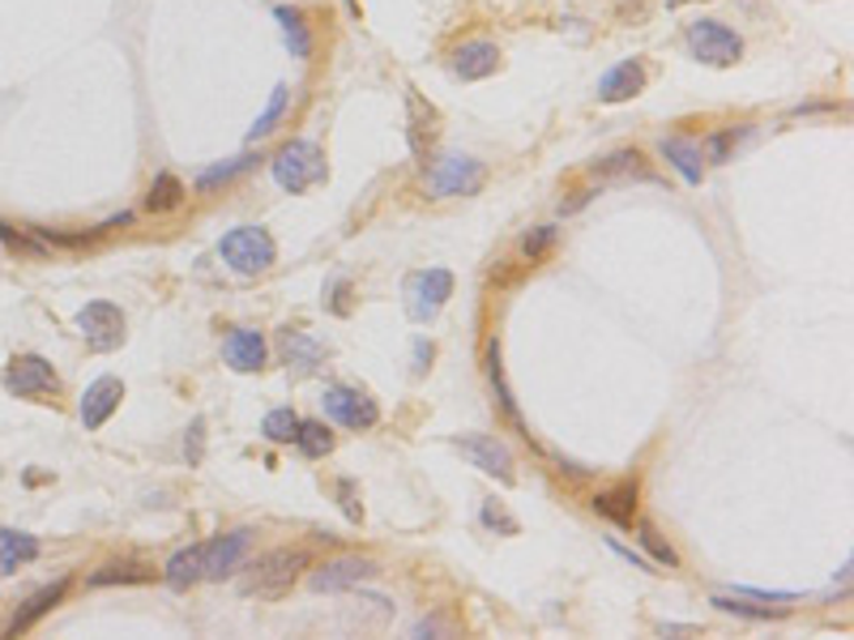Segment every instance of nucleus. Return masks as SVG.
Here are the masks:
<instances>
[{
  "label": "nucleus",
  "mask_w": 854,
  "mask_h": 640,
  "mask_svg": "<svg viewBox=\"0 0 854 640\" xmlns=\"http://www.w3.org/2000/svg\"><path fill=\"white\" fill-rule=\"evenodd\" d=\"M257 167V154H240V159H227V163H219V167H210V171H201L197 175V193H214V189H222V184H231V180H240L244 171Z\"/></svg>",
  "instance_id": "nucleus-26"
},
{
  "label": "nucleus",
  "mask_w": 854,
  "mask_h": 640,
  "mask_svg": "<svg viewBox=\"0 0 854 640\" xmlns=\"http://www.w3.org/2000/svg\"><path fill=\"white\" fill-rule=\"evenodd\" d=\"M222 355L235 372H257V367H265V337L257 329H235L222 342Z\"/></svg>",
  "instance_id": "nucleus-18"
},
{
  "label": "nucleus",
  "mask_w": 854,
  "mask_h": 640,
  "mask_svg": "<svg viewBox=\"0 0 854 640\" xmlns=\"http://www.w3.org/2000/svg\"><path fill=\"white\" fill-rule=\"evenodd\" d=\"M714 607L717 611L744 614V619H777V614H782V611H773V607H752V602H740L735 593H714Z\"/></svg>",
  "instance_id": "nucleus-32"
},
{
  "label": "nucleus",
  "mask_w": 854,
  "mask_h": 640,
  "mask_svg": "<svg viewBox=\"0 0 854 640\" xmlns=\"http://www.w3.org/2000/svg\"><path fill=\"white\" fill-rule=\"evenodd\" d=\"M287 94H291L287 85H274V94H270V103H265V112L257 115V124H252V129H249V141H261V138H270V133H274V129H278V120L287 115Z\"/></svg>",
  "instance_id": "nucleus-29"
},
{
  "label": "nucleus",
  "mask_w": 854,
  "mask_h": 640,
  "mask_svg": "<svg viewBox=\"0 0 854 640\" xmlns=\"http://www.w3.org/2000/svg\"><path fill=\"white\" fill-rule=\"evenodd\" d=\"M458 448L470 457V466H479L483 474H492L500 487H513V482H518V474H513V453H509L504 440H496V436H462Z\"/></svg>",
  "instance_id": "nucleus-11"
},
{
  "label": "nucleus",
  "mask_w": 854,
  "mask_h": 640,
  "mask_svg": "<svg viewBox=\"0 0 854 640\" xmlns=\"http://www.w3.org/2000/svg\"><path fill=\"white\" fill-rule=\"evenodd\" d=\"M641 542H645V547H650V556L659 559V563H666V568H675V563H680V556H675V551H671V547H666V542H662L650 526H641Z\"/></svg>",
  "instance_id": "nucleus-35"
},
{
  "label": "nucleus",
  "mask_w": 854,
  "mask_h": 640,
  "mask_svg": "<svg viewBox=\"0 0 854 640\" xmlns=\"http://www.w3.org/2000/svg\"><path fill=\"white\" fill-rule=\"evenodd\" d=\"M432 355H436V346L419 337V342H414V376H423V372L432 367Z\"/></svg>",
  "instance_id": "nucleus-38"
},
{
  "label": "nucleus",
  "mask_w": 854,
  "mask_h": 640,
  "mask_svg": "<svg viewBox=\"0 0 854 640\" xmlns=\"http://www.w3.org/2000/svg\"><path fill=\"white\" fill-rule=\"evenodd\" d=\"M261 431H265V440H274V445H291V440H295V431H300V415H295L291 406H278V410L265 415Z\"/></svg>",
  "instance_id": "nucleus-28"
},
{
  "label": "nucleus",
  "mask_w": 854,
  "mask_h": 640,
  "mask_svg": "<svg viewBox=\"0 0 854 640\" xmlns=\"http://www.w3.org/2000/svg\"><path fill=\"white\" fill-rule=\"evenodd\" d=\"M184 196H189V189H184L171 171H163V175H154V184H150V193H145V210H150V214H171V210L184 205Z\"/></svg>",
  "instance_id": "nucleus-24"
},
{
  "label": "nucleus",
  "mask_w": 854,
  "mask_h": 640,
  "mask_svg": "<svg viewBox=\"0 0 854 640\" xmlns=\"http://www.w3.org/2000/svg\"><path fill=\"white\" fill-rule=\"evenodd\" d=\"M64 593H69V577H60V581L43 585V589H34L27 602L18 607V614L9 619V637H22V632H30V628H34L43 614L52 611L60 598H64Z\"/></svg>",
  "instance_id": "nucleus-15"
},
{
  "label": "nucleus",
  "mask_w": 854,
  "mask_h": 640,
  "mask_svg": "<svg viewBox=\"0 0 854 640\" xmlns=\"http://www.w3.org/2000/svg\"><path fill=\"white\" fill-rule=\"evenodd\" d=\"M662 159L684 175V184H701L705 180V163H701V145H692L684 138H666L662 141Z\"/></svg>",
  "instance_id": "nucleus-21"
},
{
  "label": "nucleus",
  "mask_w": 854,
  "mask_h": 640,
  "mask_svg": "<svg viewBox=\"0 0 854 640\" xmlns=\"http://www.w3.org/2000/svg\"><path fill=\"white\" fill-rule=\"evenodd\" d=\"M201 563H205V542H193V547L175 551V556L167 559V568H163L167 585H171V589H189V585L205 581Z\"/></svg>",
  "instance_id": "nucleus-20"
},
{
  "label": "nucleus",
  "mask_w": 854,
  "mask_h": 640,
  "mask_svg": "<svg viewBox=\"0 0 854 640\" xmlns=\"http://www.w3.org/2000/svg\"><path fill=\"white\" fill-rule=\"evenodd\" d=\"M645 90V64L641 60H624L615 69H606L603 82H599V99L603 103H629Z\"/></svg>",
  "instance_id": "nucleus-16"
},
{
  "label": "nucleus",
  "mask_w": 854,
  "mask_h": 640,
  "mask_svg": "<svg viewBox=\"0 0 854 640\" xmlns=\"http://www.w3.org/2000/svg\"><path fill=\"white\" fill-rule=\"evenodd\" d=\"M689 48L701 64L726 69V64H735V60H740V52H744V39H740L731 27L714 22V18H701V22H692L689 27Z\"/></svg>",
  "instance_id": "nucleus-7"
},
{
  "label": "nucleus",
  "mask_w": 854,
  "mask_h": 640,
  "mask_svg": "<svg viewBox=\"0 0 854 640\" xmlns=\"http://www.w3.org/2000/svg\"><path fill=\"white\" fill-rule=\"evenodd\" d=\"M483 526H492V529L500 526L504 534H518V521H513V517H509V512H504V508H500L496 500L483 504Z\"/></svg>",
  "instance_id": "nucleus-36"
},
{
  "label": "nucleus",
  "mask_w": 854,
  "mask_h": 640,
  "mask_svg": "<svg viewBox=\"0 0 854 640\" xmlns=\"http://www.w3.org/2000/svg\"><path fill=\"white\" fill-rule=\"evenodd\" d=\"M449 69H453V78H462V82H483V78H492L500 69V48L492 39H466V43L449 57Z\"/></svg>",
  "instance_id": "nucleus-13"
},
{
  "label": "nucleus",
  "mask_w": 854,
  "mask_h": 640,
  "mask_svg": "<svg viewBox=\"0 0 854 640\" xmlns=\"http://www.w3.org/2000/svg\"><path fill=\"white\" fill-rule=\"evenodd\" d=\"M488 184V167L470 154H441L423 171V189L432 196H470Z\"/></svg>",
  "instance_id": "nucleus-4"
},
{
  "label": "nucleus",
  "mask_w": 854,
  "mask_h": 640,
  "mask_svg": "<svg viewBox=\"0 0 854 640\" xmlns=\"http://www.w3.org/2000/svg\"><path fill=\"white\" fill-rule=\"evenodd\" d=\"M594 175H603V180H654L636 150H615V154L599 159V163H594Z\"/></svg>",
  "instance_id": "nucleus-23"
},
{
  "label": "nucleus",
  "mask_w": 854,
  "mask_h": 640,
  "mask_svg": "<svg viewBox=\"0 0 854 640\" xmlns=\"http://www.w3.org/2000/svg\"><path fill=\"white\" fill-rule=\"evenodd\" d=\"M303 568H308V556L282 547V551H270V556H261L257 563H249V577L240 581V589H244L249 598H282L291 585L300 581Z\"/></svg>",
  "instance_id": "nucleus-3"
},
{
  "label": "nucleus",
  "mask_w": 854,
  "mask_h": 640,
  "mask_svg": "<svg viewBox=\"0 0 854 640\" xmlns=\"http://www.w3.org/2000/svg\"><path fill=\"white\" fill-rule=\"evenodd\" d=\"M219 256L240 278H257L278 261V244L265 226H235L219 240Z\"/></svg>",
  "instance_id": "nucleus-2"
},
{
  "label": "nucleus",
  "mask_w": 854,
  "mask_h": 640,
  "mask_svg": "<svg viewBox=\"0 0 854 640\" xmlns=\"http://www.w3.org/2000/svg\"><path fill=\"white\" fill-rule=\"evenodd\" d=\"M78 334L86 337L90 351H115L124 342V312L108 299H94L78 312Z\"/></svg>",
  "instance_id": "nucleus-9"
},
{
  "label": "nucleus",
  "mask_w": 854,
  "mask_h": 640,
  "mask_svg": "<svg viewBox=\"0 0 854 640\" xmlns=\"http://www.w3.org/2000/svg\"><path fill=\"white\" fill-rule=\"evenodd\" d=\"M0 240H4V248L9 252H27V256H43V244L39 240H30L22 231H13L9 223H0Z\"/></svg>",
  "instance_id": "nucleus-34"
},
{
  "label": "nucleus",
  "mask_w": 854,
  "mask_h": 640,
  "mask_svg": "<svg viewBox=\"0 0 854 640\" xmlns=\"http://www.w3.org/2000/svg\"><path fill=\"white\" fill-rule=\"evenodd\" d=\"M338 496H342L346 517H351V521H363V508L355 504V482H351V478H342V482H338Z\"/></svg>",
  "instance_id": "nucleus-37"
},
{
  "label": "nucleus",
  "mask_w": 854,
  "mask_h": 640,
  "mask_svg": "<svg viewBox=\"0 0 854 640\" xmlns=\"http://www.w3.org/2000/svg\"><path fill=\"white\" fill-rule=\"evenodd\" d=\"M39 538L27 529H0V577H13L18 568H27L39 559Z\"/></svg>",
  "instance_id": "nucleus-17"
},
{
  "label": "nucleus",
  "mask_w": 854,
  "mask_h": 640,
  "mask_svg": "<svg viewBox=\"0 0 854 640\" xmlns=\"http://www.w3.org/2000/svg\"><path fill=\"white\" fill-rule=\"evenodd\" d=\"M252 551V529H231V534H219L214 542H205V563H201V572H205V581H222V577H231Z\"/></svg>",
  "instance_id": "nucleus-12"
},
{
  "label": "nucleus",
  "mask_w": 854,
  "mask_h": 640,
  "mask_svg": "<svg viewBox=\"0 0 854 640\" xmlns=\"http://www.w3.org/2000/svg\"><path fill=\"white\" fill-rule=\"evenodd\" d=\"M555 235H560V231H555L552 223L539 226V231H530V235L522 240V256H525V261H539V256H543V252L555 244Z\"/></svg>",
  "instance_id": "nucleus-33"
},
{
  "label": "nucleus",
  "mask_w": 854,
  "mask_h": 640,
  "mask_svg": "<svg viewBox=\"0 0 854 640\" xmlns=\"http://www.w3.org/2000/svg\"><path fill=\"white\" fill-rule=\"evenodd\" d=\"M201 431H205V423L193 418V427H189V440H184V453H189V461H201Z\"/></svg>",
  "instance_id": "nucleus-39"
},
{
  "label": "nucleus",
  "mask_w": 854,
  "mask_h": 640,
  "mask_svg": "<svg viewBox=\"0 0 854 640\" xmlns=\"http://www.w3.org/2000/svg\"><path fill=\"white\" fill-rule=\"evenodd\" d=\"M684 4H689V0H666V9H684Z\"/></svg>",
  "instance_id": "nucleus-42"
},
{
  "label": "nucleus",
  "mask_w": 854,
  "mask_h": 640,
  "mask_svg": "<svg viewBox=\"0 0 854 640\" xmlns=\"http://www.w3.org/2000/svg\"><path fill=\"white\" fill-rule=\"evenodd\" d=\"M611 551H615V556H624V559H629V563H633V568H641V572H662V568H654L650 559L633 556V551H629V547H620V542H611Z\"/></svg>",
  "instance_id": "nucleus-41"
},
{
  "label": "nucleus",
  "mask_w": 854,
  "mask_h": 640,
  "mask_svg": "<svg viewBox=\"0 0 854 640\" xmlns=\"http://www.w3.org/2000/svg\"><path fill=\"white\" fill-rule=\"evenodd\" d=\"M453 295V274L449 270H414L411 278L402 282V304L414 325H428L441 316V307Z\"/></svg>",
  "instance_id": "nucleus-5"
},
{
  "label": "nucleus",
  "mask_w": 854,
  "mask_h": 640,
  "mask_svg": "<svg viewBox=\"0 0 854 640\" xmlns=\"http://www.w3.org/2000/svg\"><path fill=\"white\" fill-rule=\"evenodd\" d=\"M295 445H300L303 457H330V453H333V431L325 427V423H303V418H300Z\"/></svg>",
  "instance_id": "nucleus-27"
},
{
  "label": "nucleus",
  "mask_w": 854,
  "mask_h": 640,
  "mask_svg": "<svg viewBox=\"0 0 854 640\" xmlns=\"http://www.w3.org/2000/svg\"><path fill=\"white\" fill-rule=\"evenodd\" d=\"M282 351H287V363H295L300 372H317L321 359H325V351L308 334H300V329H287V334H282Z\"/></svg>",
  "instance_id": "nucleus-25"
},
{
  "label": "nucleus",
  "mask_w": 854,
  "mask_h": 640,
  "mask_svg": "<svg viewBox=\"0 0 854 640\" xmlns=\"http://www.w3.org/2000/svg\"><path fill=\"white\" fill-rule=\"evenodd\" d=\"M731 141H735V133H717V138L710 141V154H714V163H726V154H731Z\"/></svg>",
  "instance_id": "nucleus-40"
},
{
  "label": "nucleus",
  "mask_w": 854,
  "mask_h": 640,
  "mask_svg": "<svg viewBox=\"0 0 854 640\" xmlns=\"http://www.w3.org/2000/svg\"><path fill=\"white\" fill-rule=\"evenodd\" d=\"M270 175L282 193H308V189L330 180V163H325V150L317 141L295 138L270 159Z\"/></svg>",
  "instance_id": "nucleus-1"
},
{
  "label": "nucleus",
  "mask_w": 854,
  "mask_h": 640,
  "mask_svg": "<svg viewBox=\"0 0 854 640\" xmlns=\"http://www.w3.org/2000/svg\"><path fill=\"white\" fill-rule=\"evenodd\" d=\"M274 18H278V27H282V39H287L291 57H300V60L312 57V30H308V22H303L300 9H291V4H278Z\"/></svg>",
  "instance_id": "nucleus-22"
},
{
  "label": "nucleus",
  "mask_w": 854,
  "mask_h": 640,
  "mask_svg": "<svg viewBox=\"0 0 854 640\" xmlns=\"http://www.w3.org/2000/svg\"><path fill=\"white\" fill-rule=\"evenodd\" d=\"M0 380H4V389L13 393V397H27V402H48L60 389V376H56V367L43 355L9 359V367L0 372Z\"/></svg>",
  "instance_id": "nucleus-6"
},
{
  "label": "nucleus",
  "mask_w": 854,
  "mask_h": 640,
  "mask_svg": "<svg viewBox=\"0 0 854 640\" xmlns=\"http://www.w3.org/2000/svg\"><path fill=\"white\" fill-rule=\"evenodd\" d=\"M381 572V563L368 556H342V559H330V563H321L308 581L317 593H338V589H355V585L372 581Z\"/></svg>",
  "instance_id": "nucleus-10"
},
{
  "label": "nucleus",
  "mask_w": 854,
  "mask_h": 640,
  "mask_svg": "<svg viewBox=\"0 0 854 640\" xmlns=\"http://www.w3.org/2000/svg\"><path fill=\"white\" fill-rule=\"evenodd\" d=\"M488 376H492V389H496L500 406H504V415L513 418L518 427H522V415H518V406H513V393L504 385V367H500V342H488Z\"/></svg>",
  "instance_id": "nucleus-30"
},
{
  "label": "nucleus",
  "mask_w": 854,
  "mask_h": 640,
  "mask_svg": "<svg viewBox=\"0 0 854 640\" xmlns=\"http://www.w3.org/2000/svg\"><path fill=\"white\" fill-rule=\"evenodd\" d=\"M120 397H124V385H120L115 376H99V380H94V385L82 393V402H78V415H82L86 431H99V427H103V423L115 415Z\"/></svg>",
  "instance_id": "nucleus-14"
},
{
  "label": "nucleus",
  "mask_w": 854,
  "mask_h": 640,
  "mask_svg": "<svg viewBox=\"0 0 854 640\" xmlns=\"http://www.w3.org/2000/svg\"><path fill=\"white\" fill-rule=\"evenodd\" d=\"M594 512L615 521V526H633L636 521V482H620L594 496Z\"/></svg>",
  "instance_id": "nucleus-19"
},
{
  "label": "nucleus",
  "mask_w": 854,
  "mask_h": 640,
  "mask_svg": "<svg viewBox=\"0 0 854 640\" xmlns=\"http://www.w3.org/2000/svg\"><path fill=\"white\" fill-rule=\"evenodd\" d=\"M321 406H325V415H330L333 423H342V427H351V431H368V427L381 423V406H376L363 389L330 385L325 397H321Z\"/></svg>",
  "instance_id": "nucleus-8"
},
{
  "label": "nucleus",
  "mask_w": 854,
  "mask_h": 640,
  "mask_svg": "<svg viewBox=\"0 0 854 640\" xmlns=\"http://www.w3.org/2000/svg\"><path fill=\"white\" fill-rule=\"evenodd\" d=\"M150 581V568L145 563H108V568H99L90 585H141Z\"/></svg>",
  "instance_id": "nucleus-31"
}]
</instances>
